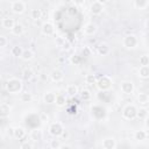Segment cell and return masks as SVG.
<instances>
[{"label":"cell","instance_id":"1","mask_svg":"<svg viewBox=\"0 0 149 149\" xmlns=\"http://www.w3.org/2000/svg\"><path fill=\"white\" fill-rule=\"evenodd\" d=\"M22 90V80L19 78H10L6 81V91L10 94H17Z\"/></svg>","mask_w":149,"mask_h":149},{"label":"cell","instance_id":"2","mask_svg":"<svg viewBox=\"0 0 149 149\" xmlns=\"http://www.w3.org/2000/svg\"><path fill=\"white\" fill-rule=\"evenodd\" d=\"M136 113H137V108L135 105H126L122 109V118L126 120H134L136 118Z\"/></svg>","mask_w":149,"mask_h":149},{"label":"cell","instance_id":"3","mask_svg":"<svg viewBox=\"0 0 149 149\" xmlns=\"http://www.w3.org/2000/svg\"><path fill=\"white\" fill-rule=\"evenodd\" d=\"M95 85L100 91H107L112 86V79L108 76H102L97 80Z\"/></svg>","mask_w":149,"mask_h":149},{"label":"cell","instance_id":"4","mask_svg":"<svg viewBox=\"0 0 149 149\" xmlns=\"http://www.w3.org/2000/svg\"><path fill=\"white\" fill-rule=\"evenodd\" d=\"M139 41H137V37L134 35V34H128L123 37V41H122V44L125 48L127 49H134L136 48Z\"/></svg>","mask_w":149,"mask_h":149},{"label":"cell","instance_id":"5","mask_svg":"<svg viewBox=\"0 0 149 149\" xmlns=\"http://www.w3.org/2000/svg\"><path fill=\"white\" fill-rule=\"evenodd\" d=\"M105 9V6L101 1L99 0H95V1H92L91 5H90V12L93 14V15H100Z\"/></svg>","mask_w":149,"mask_h":149},{"label":"cell","instance_id":"6","mask_svg":"<svg viewBox=\"0 0 149 149\" xmlns=\"http://www.w3.org/2000/svg\"><path fill=\"white\" fill-rule=\"evenodd\" d=\"M63 132H64V128H63L62 123H59V122H52L49 126V133H50V135H52L55 137L61 136L63 134Z\"/></svg>","mask_w":149,"mask_h":149},{"label":"cell","instance_id":"7","mask_svg":"<svg viewBox=\"0 0 149 149\" xmlns=\"http://www.w3.org/2000/svg\"><path fill=\"white\" fill-rule=\"evenodd\" d=\"M10 9L15 14H22L26 10V3L21 0H15L10 2Z\"/></svg>","mask_w":149,"mask_h":149},{"label":"cell","instance_id":"8","mask_svg":"<svg viewBox=\"0 0 149 149\" xmlns=\"http://www.w3.org/2000/svg\"><path fill=\"white\" fill-rule=\"evenodd\" d=\"M120 90H121V92L125 93V94H132V93L134 92L135 87H134V84H133L132 81H129V80H123V81H121V84H120Z\"/></svg>","mask_w":149,"mask_h":149},{"label":"cell","instance_id":"9","mask_svg":"<svg viewBox=\"0 0 149 149\" xmlns=\"http://www.w3.org/2000/svg\"><path fill=\"white\" fill-rule=\"evenodd\" d=\"M50 79L52 80V81H56V83H59V81H62L63 79H64V73H63V71L62 70H59V69H54L51 72H50Z\"/></svg>","mask_w":149,"mask_h":149},{"label":"cell","instance_id":"10","mask_svg":"<svg viewBox=\"0 0 149 149\" xmlns=\"http://www.w3.org/2000/svg\"><path fill=\"white\" fill-rule=\"evenodd\" d=\"M41 29H42L43 35H45V36H52L55 34V27H54V24L51 22H44L42 24Z\"/></svg>","mask_w":149,"mask_h":149},{"label":"cell","instance_id":"11","mask_svg":"<svg viewBox=\"0 0 149 149\" xmlns=\"http://www.w3.org/2000/svg\"><path fill=\"white\" fill-rule=\"evenodd\" d=\"M101 146L104 149H115L116 147V141L114 137H105L101 142Z\"/></svg>","mask_w":149,"mask_h":149},{"label":"cell","instance_id":"12","mask_svg":"<svg viewBox=\"0 0 149 149\" xmlns=\"http://www.w3.org/2000/svg\"><path fill=\"white\" fill-rule=\"evenodd\" d=\"M95 31H97V26L93 22H88L85 24V27H84V34L85 35L91 36V35L95 34Z\"/></svg>","mask_w":149,"mask_h":149},{"label":"cell","instance_id":"13","mask_svg":"<svg viewBox=\"0 0 149 149\" xmlns=\"http://www.w3.org/2000/svg\"><path fill=\"white\" fill-rule=\"evenodd\" d=\"M55 99H56V94L52 93V92H50V91H48V92H45L43 94V101H44V104H48V105L55 104Z\"/></svg>","mask_w":149,"mask_h":149},{"label":"cell","instance_id":"14","mask_svg":"<svg viewBox=\"0 0 149 149\" xmlns=\"http://www.w3.org/2000/svg\"><path fill=\"white\" fill-rule=\"evenodd\" d=\"M26 136V129L22 127H15L14 128V133H13V137H15L16 140H22Z\"/></svg>","mask_w":149,"mask_h":149},{"label":"cell","instance_id":"15","mask_svg":"<svg viewBox=\"0 0 149 149\" xmlns=\"http://www.w3.org/2000/svg\"><path fill=\"white\" fill-rule=\"evenodd\" d=\"M97 52H98L100 56H106V55H108V52H109V47H108L106 43H100V44L97 47Z\"/></svg>","mask_w":149,"mask_h":149},{"label":"cell","instance_id":"16","mask_svg":"<svg viewBox=\"0 0 149 149\" xmlns=\"http://www.w3.org/2000/svg\"><path fill=\"white\" fill-rule=\"evenodd\" d=\"M10 114V107L7 104H0V118H8Z\"/></svg>","mask_w":149,"mask_h":149},{"label":"cell","instance_id":"17","mask_svg":"<svg viewBox=\"0 0 149 149\" xmlns=\"http://www.w3.org/2000/svg\"><path fill=\"white\" fill-rule=\"evenodd\" d=\"M15 26V20L13 17H5L2 20V27L5 29H13V27Z\"/></svg>","mask_w":149,"mask_h":149},{"label":"cell","instance_id":"18","mask_svg":"<svg viewBox=\"0 0 149 149\" xmlns=\"http://www.w3.org/2000/svg\"><path fill=\"white\" fill-rule=\"evenodd\" d=\"M42 137H43V133H42V130L41 129H33L31 130V133H30V139L33 140V141H41L42 140Z\"/></svg>","mask_w":149,"mask_h":149},{"label":"cell","instance_id":"19","mask_svg":"<svg viewBox=\"0 0 149 149\" xmlns=\"http://www.w3.org/2000/svg\"><path fill=\"white\" fill-rule=\"evenodd\" d=\"M23 31H24V28L21 23H15V26L12 29V34L15 36H21L23 34Z\"/></svg>","mask_w":149,"mask_h":149},{"label":"cell","instance_id":"20","mask_svg":"<svg viewBox=\"0 0 149 149\" xmlns=\"http://www.w3.org/2000/svg\"><path fill=\"white\" fill-rule=\"evenodd\" d=\"M78 93V86L74 84H70L66 86V94L69 97H74Z\"/></svg>","mask_w":149,"mask_h":149},{"label":"cell","instance_id":"21","mask_svg":"<svg viewBox=\"0 0 149 149\" xmlns=\"http://www.w3.org/2000/svg\"><path fill=\"white\" fill-rule=\"evenodd\" d=\"M139 77L142 79H148L149 78V66H140Z\"/></svg>","mask_w":149,"mask_h":149},{"label":"cell","instance_id":"22","mask_svg":"<svg viewBox=\"0 0 149 149\" xmlns=\"http://www.w3.org/2000/svg\"><path fill=\"white\" fill-rule=\"evenodd\" d=\"M34 77V71L30 69V68H26L23 71H22V78L24 79V80H30L31 78Z\"/></svg>","mask_w":149,"mask_h":149},{"label":"cell","instance_id":"23","mask_svg":"<svg viewBox=\"0 0 149 149\" xmlns=\"http://www.w3.org/2000/svg\"><path fill=\"white\" fill-rule=\"evenodd\" d=\"M30 17H31L33 20H35V21L40 20V19L42 17V10H41L40 8H34V9H31V10H30Z\"/></svg>","mask_w":149,"mask_h":149},{"label":"cell","instance_id":"24","mask_svg":"<svg viewBox=\"0 0 149 149\" xmlns=\"http://www.w3.org/2000/svg\"><path fill=\"white\" fill-rule=\"evenodd\" d=\"M136 118H139L140 120H146V119L148 118V109H147L146 107H142V108L137 109Z\"/></svg>","mask_w":149,"mask_h":149},{"label":"cell","instance_id":"25","mask_svg":"<svg viewBox=\"0 0 149 149\" xmlns=\"http://www.w3.org/2000/svg\"><path fill=\"white\" fill-rule=\"evenodd\" d=\"M146 137H147V132L146 130H136L134 133V139L136 141H143V140H146Z\"/></svg>","mask_w":149,"mask_h":149},{"label":"cell","instance_id":"26","mask_svg":"<svg viewBox=\"0 0 149 149\" xmlns=\"http://www.w3.org/2000/svg\"><path fill=\"white\" fill-rule=\"evenodd\" d=\"M148 5H149V1L148 0H135L134 1V6L137 9H144Z\"/></svg>","mask_w":149,"mask_h":149},{"label":"cell","instance_id":"27","mask_svg":"<svg viewBox=\"0 0 149 149\" xmlns=\"http://www.w3.org/2000/svg\"><path fill=\"white\" fill-rule=\"evenodd\" d=\"M22 51H23V49H22L20 45H14V47L10 49V54H12V56H14V57H21Z\"/></svg>","mask_w":149,"mask_h":149},{"label":"cell","instance_id":"28","mask_svg":"<svg viewBox=\"0 0 149 149\" xmlns=\"http://www.w3.org/2000/svg\"><path fill=\"white\" fill-rule=\"evenodd\" d=\"M33 57H34V52H33L30 49H26V50L22 51L21 58H22L23 61H30Z\"/></svg>","mask_w":149,"mask_h":149},{"label":"cell","instance_id":"29","mask_svg":"<svg viewBox=\"0 0 149 149\" xmlns=\"http://www.w3.org/2000/svg\"><path fill=\"white\" fill-rule=\"evenodd\" d=\"M137 101L141 104V105H147L149 102V97L147 93H139L137 95Z\"/></svg>","mask_w":149,"mask_h":149},{"label":"cell","instance_id":"30","mask_svg":"<svg viewBox=\"0 0 149 149\" xmlns=\"http://www.w3.org/2000/svg\"><path fill=\"white\" fill-rule=\"evenodd\" d=\"M65 102H66V98H65V95H63V94H57V95H56L55 104H56L57 106L62 107V106L65 105Z\"/></svg>","mask_w":149,"mask_h":149},{"label":"cell","instance_id":"31","mask_svg":"<svg viewBox=\"0 0 149 149\" xmlns=\"http://www.w3.org/2000/svg\"><path fill=\"white\" fill-rule=\"evenodd\" d=\"M20 99L22 102H30L33 100V94L29 92H23V93H21Z\"/></svg>","mask_w":149,"mask_h":149},{"label":"cell","instance_id":"32","mask_svg":"<svg viewBox=\"0 0 149 149\" xmlns=\"http://www.w3.org/2000/svg\"><path fill=\"white\" fill-rule=\"evenodd\" d=\"M85 81H86V84L87 85H95V83H97V78H95V76L94 74H87L86 77H85Z\"/></svg>","mask_w":149,"mask_h":149},{"label":"cell","instance_id":"33","mask_svg":"<svg viewBox=\"0 0 149 149\" xmlns=\"http://www.w3.org/2000/svg\"><path fill=\"white\" fill-rule=\"evenodd\" d=\"M49 146H50V149H59V147H61V142H59V140L58 139H54V140H51L50 141V143H49Z\"/></svg>","mask_w":149,"mask_h":149},{"label":"cell","instance_id":"34","mask_svg":"<svg viewBox=\"0 0 149 149\" xmlns=\"http://www.w3.org/2000/svg\"><path fill=\"white\" fill-rule=\"evenodd\" d=\"M140 65L141 66H148L149 65V57H148V55H142L140 57Z\"/></svg>","mask_w":149,"mask_h":149},{"label":"cell","instance_id":"35","mask_svg":"<svg viewBox=\"0 0 149 149\" xmlns=\"http://www.w3.org/2000/svg\"><path fill=\"white\" fill-rule=\"evenodd\" d=\"M70 62H71L72 64H74V65H78V64L81 62V56H79V55H73V56H71Z\"/></svg>","mask_w":149,"mask_h":149},{"label":"cell","instance_id":"36","mask_svg":"<svg viewBox=\"0 0 149 149\" xmlns=\"http://www.w3.org/2000/svg\"><path fill=\"white\" fill-rule=\"evenodd\" d=\"M81 55H83L84 57H90V56H92V50H91V48H90V47H84V48L81 49Z\"/></svg>","mask_w":149,"mask_h":149},{"label":"cell","instance_id":"37","mask_svg":"<svg viewBox=\"0 0 149 149\" xmlns=\"http://www.w3.org/2000/svg\"><path fill=\"white\" fill-rule=\"evenodd\" d=\"M91 98V93L88 90H83L81 91V99L83 100H88Z\"/></svg>","mask_w":149,"mask_h":149},{"label":"cell","instance_id":"38","mask_svg":"<svg viewBox=\"0 0 149 149\" xmlns=\"http://www.w3.org/2000/svg\"><path fill=\"white\" fill-rule=\"evenodd\" d=\"M38 118H40V121L41 122H47L49 120V116H48V114L45 112H41L40 115H38Z\"/></svg>","mask_w":149,"mask_h":149},{"label":"cell","instance_id":"39","mask_svg":"<svg viewBox=\"0 0 149 149\" xmlns=\"http://www.w3.org/2000/svg\"><path fill=\"white\" fill-rule=\"evenodd\" d=\"M20 149H33V146H31V143H30V142L26 141V142L21 143V146H20Z\"/></svg>","mask_w":149,"mask_h":149},{"label":"cell","instance_id":"40","mask_svg":"<svg viewBox=\"0 0 149 149\" xmlns=\"http://www.w3.org/2000/svg\"><path fill=\"white\" fill-rule=\"evenodd\" d=\"M7 38L5 37V36H1L0 35V48H3V47H6L7 45Z\"/></svg>","mask_w":149,"mask_h":149},{"label":"cell","instance_id":"41","mask_svg":"<svg viewBox=\"0 0 149 149\" xmlns=\"http://www.w3.org/2000/svg\"><path fill=\"white\" fill-rule=\"evenodd\" d=\"M62 48H63V49H65V50H69V49L71 48V43H70V42H69V41H68V40L65 38L64 43L62 44Z\"/></svg>","mask_w":149,"mask_h":149},{"label":"cell","instance_id":"42","mask_svg":"<svg viewBox=\"0 0 149 149\" xmlns=\"http://www.w3.org/2000/svg\"><path fill=\"white\" fill-rule=\"evenodd\" d=\"M59 149H72V147L69 146V144H61Z\"/></svg>","mask_w":149,"mask_h":149},{"label":"cell","instance_id":"43","mask_svg":"<svg viewBox=\"0 0 149 149\" xmlns=\"http://www.w3.org/2000/svg\"><path fill=\"white\" fill-rule=\"evenodd\" d=\"M40 78H41L42 80H45V79H47V77H45V73H41V74H40Z\"/></svg>","mask_w":149,"mask_h":149},{"label":"cell","instance_id":"44","mask_svg":"<svg viewBox=\"0 0 149 149\" xmlns=\"http://www.w3.org/2000/svg\"><path fill=\"white\" fill-rule=\"evenodd\" d=\"M13 133H14V128H8V134H10L13 136Z\"/></svg>","mask_w":149,"mask_h":149},{"label":"cell","instance_id":"45","mask_svg":"<svg viewBox=\"0 0 149 149\" xmlns=\"http://www.w3.org/2000/svg\"><path fill=\"white\" fill-rule=\"evenodd\" d=\"M0 3H1V1H0Z\"/></svg>","mask_w":149,"mask_h":149}]
</instances>
